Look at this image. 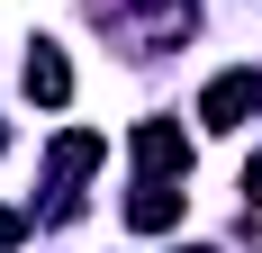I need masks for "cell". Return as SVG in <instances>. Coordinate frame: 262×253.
Wrapping results in <instances>:
<instances>
[{"label": "cell", "instance_id": "6da1fadb", "mask_svg": "<svg viewBox=\"0 0 262 253\" xmlns=\"http://www.w3.org/2000/svg\"><path fill=\"white\" fill-rule=\"evenodd\" d=\"M127 154H136V181H190V136L172 118H145L127 136Z\"/></svg>", "mask_w": 262, "mask_h": 253}, {"label": "cell", "instance_id": "7a4b0ae2", "mask_svg": "<svg viewBox=\"0 0 262 253\" xmlns=\"http://www.w3.org/2000/svg\"><path fill=\"white\" fill-rule=\"evenodd\" d=\"M253 109H262V73H253V64H235V73H217L208 91H199V126H217V136L244 126Z\"/></svg>", "mask_w": 262, "mask_h": 253}, {"label": "cell", "instance_id": "3957f363", "mask_svg": "<svg viewBox=\"0 0 262 253\" xmlns=\"http://www.w3.org/2000/svg\"><path fill=\"white\" fill-rule=\"evenodd\" d=\"M127 226H136V235H163V226H181V181H136V199H127Z\"/></svg>", "mask_w": 262, "mask_h": 253}, {"label": "cell", "instance_id": "277c9868", "mask_svg": "<svg viewBox=\"0 0 262 253\" xmlns=\"http://www.w3.org/2000/svg\"><path fill=\"white\" fill-rule=\"evenodd\" d=\"M27 100H46V109H63V100H73V64H63V54H54V46H36V54H27Z\"/></svg>", "mask_w": 262, "mask_h": 253}, {"label": "cell", "instance_id": "5b68a950", "mask_svg": "<svg viewBox=\"0 0 262 253\" xmlns=\"http://www.w3.org/2000/svg\"><path fill=\"white\" fill-rule=\"evenodd\" d=\"M100 163H108V145L91 136V126H73V136H54V181H63V190H73L81 172H100Z\"/></svg>", "mask_w": 262, "mask_h": 253}, {"label": "cell", "instance_id": "8992f818", "mask_svg": "<svg viewBox=\"0 0 262 253\" xmlns=\"http://www.w3.org/2000/svg\"><path fill=\"white\" fill-rule=\"evenodd\" d=\"M18 235H27V217H18V208H0V253H18Z\"/></svg>", "mask_w": 262, "mask_h": 253}, {"label": "cell", "instance_id": "52a82bcc", "mask_svg": "<svg viewBox=\"0 0 262 253\" xmlns=\"http://www.w3.org/2000/svg\"><path fill=\"white\" fill-rule=\"evenodd\" d=\"M244 199L262 208V154H253V163H244Z\"/></svg>", "mask_w": 262, "mask_h": 253}, {"label": "cell", "instance_id": "ba28073f", "mask_svg": "<svg viewBox=\"0 0 262 253\" xmlns=\"http://www.w3.org/2000/svg\"><path fill=\"white\" fill-rule=\"evenodd\" d=\"M0 145H9V126H0Z\"/></svg>", "mask_w": 262, "mask_h": 253}]
</instances>
